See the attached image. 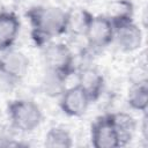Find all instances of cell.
Segmentation results:
<instances>
[{
    "label": "cell",
    "instance_id": "14",
    "mask_svg": "<svg viewBox=\"0 0 148 148\" xmlns=\"http://www.w3.org/2000/svg\"><path fill=\"white\" fill-rule=\"evenodd\" d=\"M127 103L135 111L146 112L148 106V86L147 83L131 84L127 92Z\"/></svg>",
    "mask_w": 148,
    "mask_h": 148
},
{
    "label": "cell",
    "instance_id": "15",
    "mask_svg": "<svg viewBox=\"0 0 148 148\" xmlns=\"http://www.w3.org/2000/svg\"><path fill=\"white\" fill-rule=\"evenodd\" d=\"M94 15H91L86 9H73L68 12L67 20V31H71L75 35H84L86 29Z\"/></svg>",
    "mask_w": 148,
    "mask_h": 148
},
{
    "label": "cell",
    "instance_id": "6",
    "mask_svg": "<svg viewBox=\"0 0 148 148\" xmlns=\"http://www.w3.org/2000/svg\"><path fill=\"white\" fill-rule=\"evenodd\" d=\"M29 69V58L18 50L9 49L0 53V73L13 82L22 80Z\"/></svg>",
    "mask_w": 148,
    "mask_h": 148
},
{
    "label": "cell",
    "instance_id": "2",
    "mask_svg": "<svg viewBox=\"0 0 148 148\" xmlns=\"http://www.w3.org/2000/svg\"><path fill=\"white\" fill-rule=\"evenodd\" d=\"M7 111L13 126L24 133L35 131L43 119L42 110L38 104L28 98L12 101L8 104Z\"/></svg>",
    "mask_w": 148,
    "mask_h": 148
},
{
    "label": "cell",
    "instance_id": "18",
    "mask_svg": "<svg viewBox=\"0 0 148 148\" xmlns=\"http://www.w3.org/2000/svg\"><path fill=\"white\" fill-rule=\"evenodd\" d=\"M13 84H14V82L12 80H9L8 77H6L5 75H2L0 73V96L6 94L12 88Z\"/></svg>",
    "mask_w": 148,
    "mask_h": 148
},
{
    "label": "cell",
    "instance_id": "4",
    "mask_svg": "<svg viewBox=\"0 0 148 148\" xmlns=\"http://www.w3.org/2000/svg\"><path fill=\"white\" fill-rule=\"evenodd\" d=\"M91 145L95 148H116L120 146V139L112 114L98 117L91 125Z\"/></svg>",
    "mask_w": 148,
    "mask_h": 148
},
{
    "label": "cell",
    "instance_id": "7",
    "mask_svg": "<svg viewBox=\"0 0 148 148\" xmlns=\"http://www.w3.org/2000/svg\"><path fill=\"white\" fill-rule=\"evenodd\" d=\"M90 103L89 96L79 84L66 88L60 95L61 111L69 117H80L84 114Z\"/></svg>",
    "mask_w": 148,
    "mask_h": 148
},
{
    "label": "cell",
    "instance_id": "3",
    "mask_svg": "<svg viewBox=\"0 0 148 148\" xmlns=\"http://www.w3.org/2000/svg\"><path fill=\"white\" fill-rule=\"evenodd\" d=\"M43 47V58L46 69L57 72L65 77H68L74 72V56L66 44L50 42Z\"/></svg>",
    "mask_w": 148,
    "mask_h": 148
},
{
    "label": "cell",
    "instance_id": "17",
    "mask_svg": "<svg viewBox=\"0 0 148 148\" xmlns=\"http://www.w3.org/2000/svg\"><path fill=\"white\" fill-rule=\"evenodd\" d=\"M128 79L131 84H139V83H147L148 82V71L146 64H138L128 73Z\"/></svg>",
    "mask_w": 148,
    "mask_h": 148
},
{
    "label": "cell",
    "instance_id": "5",
    "mask_svg": "<svg viewBox=\"0 0 148 148\" xmlns=\"http://www.w3.org/2000/svg\"><path fill=\"white\" fill-rule=\"evenodd\" d=\"M89 46L103 49L113 42L114 27L105 15L92 16L83 35Z\"/></svg>",
    "mask_w": 148,
    "mask_h": 148
},
{
    "label": "cell",
    "instance_id": "10",
    "mask_svg": "<svg viewBox=\"0 0 148 148\" xmlns=\"http://www.w3.org/2000/svg\"><path fill=\"white\" fill-rule=\"evenodd\" d=\"M77 84L87 92L91 102L99 98L104 89V77L94 67H84L77 74Z\"/></svg>",
    "mask_w": 148,
    "mask_h": 148
},
{
    "label": "cell",
    "instance_id": "16",
    "mask_svg": "<svg viewBox=\"0 0 148 148\" xmlns=\"http://www.w3.org/2000/svg\"><path fill=\"white\" fill-rule=\"evenodd\" d=\"M45 146L50 148H69L73 140L69 132L62 127H51L45 135Z\"/></svg>",
    "mask_w": 148,
    "mask_h": 148
},
{
    "label": "cell",
    "instance_id": "11",
    "mask_svg": "<svg viewBox=\"0 0 148 148\" xmlns=\"http://www.w3.org/2000/svg\"><path fill=\"white\" fill-rule=\"evenodd\" d=\"M134 15V7L130 0H113L108 6V14L105 15L113 27L132 22Z\"/></svg>",
    "mask_w": 148,
    "mask_h": 148
},
{
    "label": "cell",
    "instance_id": "1",
    "mask_svg": "<svg viewBox=\"0 0 148 148\" xmlns=\"http://www.w3.org/2000/svg\"><path fill=\"white\" fill-rule=\"evenodd\" d=\"M31 25V37L36 45L44 46L67 32L68 12L56 6H36L27 12Z\"/></svg>",
    "mask_w": 148,
    "mask_h": 148
},
{
    "label": "cell",
    "instance_id": "12",
    "mask_svg": "<svg viewBox=\"0 0 148 148\" xmlns=\"http://www.w3.org/2000/svg\"><path fill=\"white\" fill-rule=\"evenodd\" d=\"M111 114H112V119L116 125V128L118 131V134H119L120 146H125L132 140L134 135V132L136 130V121L132 116L125 112L111 113Z\"/></svg>",
    "mask_w": 148,
    "mask_h": 148
},
{
    "label": "cell",
    "instance_id": "9",
    "mask_svg": "<svg viewBox=\"0 0 148 148\" xmlns=\"http://www.w3.org/2000/svg\"><path fill=\"white\" fill-rule=\"evenodd\" d=\"M21 29L17 15L9 10L0 12V53L13 47Z\"/></svg>",
    "mask_w": 148,
    "mask_h": 148
},
{
    "label": "cell",
    "instance_id": "8",
    "mask_svg": "<svg viewBox=\"0 0 148 148\" xmlns=\"http://www.w3.org/2000/svg\"><path fill=\"white\" fill-rule=\"evenodd\" d=\"M113 40L124 52H134L140 49L143 40L141 29L132 21L114 27Z\"/></svg>",
    "mask_w": 148,
    "mask_h": 148
},
{
    "label": "cell",
    "instance_id": "13",
    "mask_svg": "<svg viewBox=\"0 0 148 148\" xmlns=\"http://www.w3.org/2000/svg\"><path fill=\"white\" fill-rule=\"evenodd\" d=\"M66 80L67 77H65L64 75L57 72L46 69L42 81L43 92L50 97H60V95L66 89V86H65Z\"/></svg>",
    "mask_w": 148,
    "mask_h": 148
}]
</instances>
